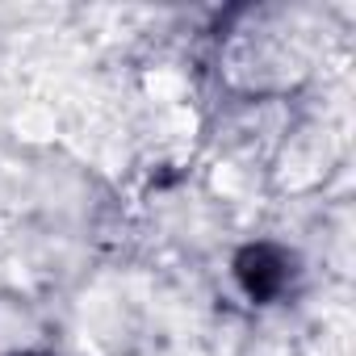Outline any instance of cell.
<instances>
[{
    "mask_svg": "<svg viewBox=\"0 0 356 356\" xmlns=\"http://www.w3.org/2000/svg\"><path fill=\"white\" fill-rule=\"evenodd\" d=\"M239 277L252 293H273L281 281H285V268H281V256L273 248H252L243 260H239Z\"/></svg>",
    "mask_w": 356,
    "mask_h": 356,
    "instance_id": "1",
    "label": "cell"
}]
</instances>
